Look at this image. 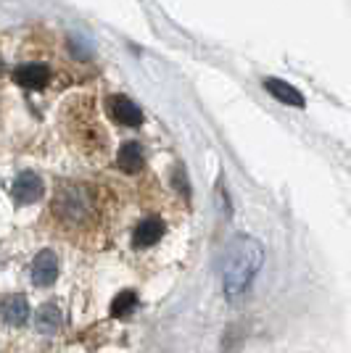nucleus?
<instances>
[{
  "label": "nucleus",
  "mask_w": 351,
  "mask_h": 353,
  "mask_svg": "<svg viewBox=\"0 0 351 353\" xmlns=\"http://www.w3.org/2000/svg\"><path fill=\"white\" fill-rule=\"evenodd\" d=\"M264 90H267V92H269V95L283 105H293V108H304V105H307L304 95L293 88V85L278 79V77H267V79H264Z\"/></svg>",
  "instance_id": "6e6552de"
},
{
  "label": "nucleus",
  "mask_w": 351,
  "mask_h": 353,
  "mask_svg": "<svg viewBox=\"0 0 351 353\" xmlns=\"http://www.w3.org/2000/svg\"><path fill=\"white\" fill-rule=\"evenodd\" d=\"M146 163V156H143V145L140 143H124L117 153V166L124 172V174H137Z\"/></svg>",
  "instance_id": "9d476101"
},
{
  "label": "nucleus",
  "mask_w": 351,
  "mask_h": 353,
  "mask_svg": "<svg viewBox=\"0 0 351 353\" xmlns=\"http://www.w3.org/2000/svg\"><path fill=\"white\" fill-rule=\"evenodd\" d=\"M135 309H137V295H135V290H122V293L111 301V316H117V319L130 316Z\"/></svg>",
  "instance_id": "f8f14e48"
},
{
  "label": "nucleus",
  "mask_w": 351,
  "mask_h": 353,
  "mask_svg": "<svg viewBox=\"0 0 351 353\" xmlns=\"http://www.w3.org/2000/svg\"><path fill=\"white\" fill-rule=\"evenodd\" d=\"M106 111H108V117L114 119L117 124L122 127H130V130H137L140 124H143V111H140V105L130 101L127 95H108L106 98Z\"/></svg>",
  "instance_id": "7ed1b4c3"
},
{
  "label": "nucleus",
  "mask_w": 351,
  "mask_h": 353,
  "mask_svg": "<svg viewBox=\"0 0 351 353\" xmlns=\"http://www.w3.org/2000/svg\"><path fill=\"white\" fill-rule=\"evenodd\" d=\"M35 327L43 335H56L61 330V311L56 303H43L35 314Z\"/></svg>",
  "instance_id": "9b49d317"
},
{
  "label": "nucleus",
  "mask_w": 351,
  "mask_h": 353,
  "mask_svg": "<svg viewBox=\"0 0 351 353\" xmlns=\"http://www.w3.org/2000/svg\"><path fill=\"white\" fill-rule=\"evenodd\" d=\"M175 188L180 192L188 195V176H185V166H177L175 169Z\"/></svg>",
  "instance_id": "ddd939ff"
},
{
  "label": "nucleus",
  "mask_w": 351,
  "mask_h": 353,
  "mask_svg": "<svg viewBox=\"0 0 351 353\" xmlns=\"http://www.w3.org/2000/svg\"><path fill=\"white\" fill-rule=\"evenodd\" d=\"M30 274L37 288H50L56 282V277H59V259H56V253L53 250H40L35 256V261H32Z\"/></svg>",
  "instance_id": "39448f33"
},
{
  "label": "nucleus",
  "mask_w": 351,
  "mask_h": 353,
  "mask_svg": "<svg viewBox=\"0 0 351 353\" xmlns=\"http://www.w3.org/2000/svg\"><path fill=\"white\" fill-rule=\"evenodd\" d=\"M50 79V69L45 63H21L14 72V82L24 90H43Z\"/></svg>",
  "instance_id": "423d86ee"
},
{
  "label": "nucleus",
  "mask_w": 351,
  "mask_h": 353,
  "mask_svg": "<svg viewBox=\"0 0 351 353\" xmlns=\"http://www.w3.org/2000/svg\"><path fill=\"white\" fill-rule=\"evenodd\" d=\"M0 319L11 327H21L30 319V303L24 295H6L0 301Z\"/></svg>",
  "instance_id": "0eeeda50"
},
{
  "label": "nucleus",
  "mask_w": 351,
  "mask_h": 353,
  "mask_svg": "<svg viewBox=\"0 0 351 353\" xmlns=\"http://www.w3.org/2000/svg\"><path fill=\"white\" fill-rule=\"evenodd\" d=\"M53 214L66 227H82L95 214L93 195L82 185H61L56 195H53Z\"/></svg>",
  "instance_id": "f03ea898"
},
{
  "label": "nucleus",
  "mask_w": 351,
  "mask_h": 353,
  "mask_svg": "<svg viewBox=\"0 0 351 353\" xmlns=\"http://www.w3.org/2000/svg\"><path fill=\"white\" fill-rule=\"evenodd\" d=\"M43 179L35 174V172H21V174L14 179L11 185V195L19 206H27V203H35L43 198Z\"/></svg>",
  "instance_id": "20e7f679"
},
{
  "label": "nucleus",
  "mask_w": 351,
  "mask_h": 353,
  "mask_svg": "<svg viewBox=\"0 0 351 353\" xmlns=\"http://www.w3.org/2000/svg\"><path fill=\"white\" fill-rule=\"evenodd\" d=\"M264 264V245L256 237L238 235L222 253V290L230 301H240Z\"/></svg>",
  "instance_id": "f257e3e1"
},
{
  "label": "nucleus",
  "mask_w": 351,
  "mask_h": 353,
  "mask_svg": "<svg viewBox=\"0 0 351 353\" xmlns=\"http://www.w3.org/2000/svg\"><path fill=\"white\" fill-rule=\"evenodd\" d=\"M161 235H164V221L156 216H148L135 227L132 243H135V248H153L161 240Z\"/></svg>",
  "instance_id": "1a4fd4ad"
}]
</instances>
